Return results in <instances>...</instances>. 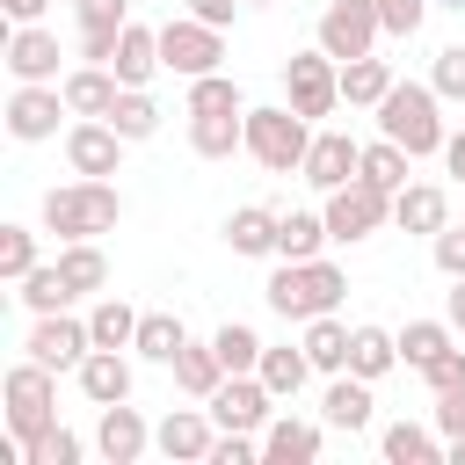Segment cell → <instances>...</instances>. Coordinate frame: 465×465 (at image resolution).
<instances>
[{
	"label": "cell",
	"instance_id": "obj_1",
	"mask_svg": "<svg viewBox=\"0 0 465 465\" xmlns=\"http://www.w3.org/2000/svg\"><path fill=\"white\" fill-rule=\"evenodd\" d=\"M436 102H443L436 87H421V80H392V94L378 102V131H385L392 145H407L414 160H421V153H443L450 131H443V116H436Z\"/></svg>",
	"mask_w": 465,
	"mask_h": 465
},
{
	"label": "cell",
	"instance_id": "obj_2",
	"mask_svg": "<svg viewBox=\"0 0 465 465\" xmlns=\"http://www.w3.org/2000/svg\"><path fill=\"white\" fill-rule=\"evenodd\" d=\"M116 218H124V196H116L109 182H94V174H80V182H65V189L44 196V225L58 232V247H65V240H94V232H109Z\"/></svg>",
	"mask_w": 465,
	"mask_h": 465
},
{
	"label": "cell",
	"instance_id": "obj_3",
	"mask_svg": "<svg viewBox=\"0 0 465 465\" xmlns=\"http://www.w3.org/2000/svg\"><path fill=\"white\" fill-rule=\"evenodd\" d=\"M341 291H349V276L334 269V262H283L276 276H269V305L283 312V320H320V312H334L341 305Z\"/></svg>",
	"mask_w": 465,
	"mask_h": 465
},
{
	"label": "cell",
	"instance_id": "obj_4",
	"mask_svg": "<svg viewBox=\"0 0 465 465\" xmlns=\"http://www.w3.org/2000/svg\"><path fill=\"white\" fill-rule=\"evenodd\" d=\"M247 153H254L269 174L305 167V153H312V116H298L291 102H276V109H247Z\"/></svg>",
	"mask_w": 465,
	"mask_h": 465
},
{
	"label": "cell",
	"instance_id": "obj_5",
	"mask_svg": "<svg viewBox=\"0 0 465 465\" xmlns=\"http://www.w3.org/2000/svg\"><path fill=\"white\" fill-rule=\"evenodd\" d=\"M0 392H7V429H15V443L29 450V443L58 421V385H51V363H36V356H29V363H15Z\"/></svg>",
	"mask_w": 465,
	"mask_h": 465
},
{
	"label": "cell",
	"instance_id": "obj_6",
	"mask_svg": "<svg viewBox=\"0 0 465 465\" xmlns=\"http://www.w3.org/2000/svg\"><path fill=\"white\" fill-rule=\"evenodd\" d=\"M283 102H291L298 116H334V102H341V58H327V51H291V58H283Z\"/></svg>",
	"mask_w": 465,
	"mask_h": 465
},
{
	"label": "cell",
	"instance_id": "obj_7",
	"mask_svg": "<svg viewBox=\"0 0 465 465\" xmlns=\"http://www.w3.org/2000/svg\"><path fill=\"white\" fill-rule=\"evenodd\" d=\"M392 218V196L378 189V182H341V189H327V232L341 240V247H356V240H371L378 225Z\"/></svg>",
	"mask_w": 465,
	"mask_h": 465
},
{
	"label": "cell",
	"instance_id": "obj_8",
	"mask_svg": "<svg viewBox=\"0 0 465 465\" xmlns=\"http://www.w3.org/2000/svg\"><path fill=\"white\" fill-rule=\"evenodd\" d=\"M218 58H225V44H218V29H211L203 15L160 22V65H167V73H182V80H203V73H218Z\"/></svg>",
	"mask_w": 465,
	"mask_h": 465
},
{
	"label": "cell",
	"instance_id": "obj_9",
	"mask_svg": "<svg viewBox=\"0 0 465 465\" xmlns=\"http://www.w3.org/2000/svg\"><path fill=\"white\" fill-rule=\"evenodd\" d=\"M385 36V22H378V0H327V15H320V51L327 58H363L371 44Z\"/></svg>",
	"mask_w": 465,
	"mask_h": 465
},
{
	"label": "cell",
	"instance_id": "obj_10",
	"mask_svg": "<svg viewBox=\"0 0 465 465\" xmlns=\"http://www.w3.org/2000/svg\"><path fill=\"white\" fill-rule=\"evenodd\" d=\"M269 400H276V392L262 385V371H232V378L211 392V421H218V429H247V436H254V429H269V414H276Z\"/></svg>",
	"mask_w": 465,
	"mask_h": 465
},
{
	"label": "cell",
	"instance_id": "obj_11",
	"mask_svg": "<svg viewBox=\"0 0 465 465\" xmlns=\"http://www.w3.org/2000/svg\"><path fill=\"white\" fill-rule=\"evenodd\" d=\"M124 145H131V138H124L109 116H80V124L65 131V160H73V174H94V182H109V174H116Z\"/></svg>",
	"mask_w": 465,
	"mask_h": 465
},
{
	"label": "cell",
	"instance_id": "obj_12",
	"mask_svg": "<svg viewBox=\"0 0 465 465\" xmlns=\"http://www.w3.org/2000/svg\"><path fill=\"white\" fill-rule=\"evenodd\" d=\"M58 116H65V87H58V80H22V87H15V102H7V131H15L22 145L51 138V131H58Z\"/></svg>",
	"mask_w": 465,
	"mask_h": 465
},
{
	"label": "cell",
	"instance_id": "obj_13",
	"mask_svg": "<svg viewBox=\"0 0 465 465\" xmlns=\"http://www.w3.org/2000/svg\"><path fill=\"white\" fill-rule=\"evenodd\" d=\"M87 349H94L87 320L36 312V327H29V356H36V363H51V371H80V363H87Z\"/></svg>",
	"mask_w": 465,
	"mask_h": 465
},
{
	"label": "cell",
	"instance_id": "obj_14",
	"mask_svg": "<svg viewBox=\"0 0 465 465\" xmlns=\"http://www.w3.org/2000/svg\"><path fill=\"white\" fill-rule=\"evenodd\" d=\"M298 174H305L312 189H341V182L363 174V145H356L349 131H312V153H305Z\"/></svg>",
	"mask_w": 465,
	"mask_h": 465
},
{
	"label": "cell",
	"instance_id": "obj_15",
	"mask_svg": "<svg viewBox=\"0 0 465 465\" xmlns=\"http://www.w3.org/2000/svg\"><path fill=\"white\" fill-rule=\"evenodd\" d=\"M73 15H80V58L87 65H109L116 58V36L131 22V0H73Z\"/></svg>",
	"mask_w": 465,
	"mask_h": 465
},
{
	"label": "cell",
	"instance_id": "obj_16",
	"mask_svg": "<svg viewBox=\"0 0 465 465\" xmlns=\"http://www.w3.org/2000/svg\"><path fill=\"white\" fill-rule=\"evenodd\" d=\"M7 73L15 80H58V36L44 22H15L7 36Z\"/></svg>",
	"mask_w": 465,
	"mask_h": 465
},
{
	"label": "cell",
	"instance_id": "obj_17",
	"mask_svg": "<svg viewBox=\"0 0 465 465\" xmlns=\"http://www.w3.org/2000/svg\"><path fill=\"white\" fill-rule=\"evenodd\" d=\"M94 443H102V458L109 465H138L145 458V443H153V429H145V414L138 407H102V429H94Z\"/></svg>",
	"mask_w": 465,
	"mask_h": 465
},
{
	"label": "cell",
	"instance_id": "obj_18",
	"mask_svg": "<svg viewBox=\"0 0 465 465\" xmlns=\"http://www.w3.org/2000/svg\"><path fill=\"white\" fill-rule=\"evenodd\" d=\"M189 145L203 160H232V145H247V109H189Z\"/></svg>",
	"mask_w": 465,
	"mask_h": 465
},
{
	"label": "cell",
	"instance_id": "obj_19",
	"mask_svg": "<svg viewBox=\"0 0 465 465\" xmlns=\"http://www.w3.org/2000/svg\"><path fill=\"white\" fill-rule=\"evenodd\" d=\"M392 225H400V232H429V240H436V232L450 225V196H443L436 182H407V189L392 196Z\"/></svg>",
	"mask_w": 465,
	"mask_h": 465
},
{
	"label": "cell",
	"instance_id": "obj_20",
	"mask_svg": "<svg viewBox=\"0 0 465 465\" xmlns=\"http://www.w3.org/2000/svg\"><path fill=\"white\" fill-rule=\"evenodd\" d=\"M262 458H269V465H312V458H320V421L269 414V429H262Z\"/></svg>",
	"mask_w": 465,
	"mask_h": 465
},
{
	"label": "cell",
	"instance_id": "obj_21",
	"mask_svg": "<svg viewBox=\"0 0 465 465\" xmlns=\"http://www.w3.org/2000/svg\"><path fill=\"white\" fill-rule=\"evenodd\" d=\"M109 73H116L124 87H145V80L160 73V29H145V22H124V36H116V58H109Z\"/></svg>",
	"mask_w": 465,
	"mask_h": 465
},
{
	"label": "cell",
	"instance_id": "obj_22",
	"mask_svg": "<svg viewBox=\"0 0 465 465\" xmlns=\"http://www.w3.org/2000/svg\"><path fill=\"white\" fill-rule=\"evenodd\" d=\"M116 94H124V80H116L109 65H80V73H65V109H73V116H109Z\"/></svg>",
	"mask_w": 465,
	"mask_h": 465
},
{
	"label": "cell",
	"instance_id": "obj_23",
	"mask_svg": "<svg viewBox=\"0 0 465 465\" xmlns=\"http://www.w3.org/2000/svg\"><path fill=\"white\" fill-rule=\"evenodd\" d=\"M80 392H87L94 407L131 400V363H124L116 349H87V363H80Z\"/></svg>",
	"mask_w": 465,
	"mask_h": 465
},
{
	"label": "cell",
	"instance_id": "obj_24",
	"mask_svg": "<svg viewBox=\"0 0 465 465\" xmlns=\"http://www.w3.org/2000/svg\"><path fill=\"white\" fill-rule=\"evenodd\" d=\"M153 443H160V458H211V421L196 414V407H174L160 429H153Z\"/></svg>",
	"mask_w": 465,
	"mask_h": 465
},
{
	"label": "cell",
	"instance_id": "obj_25",
	"mask_svg": "<svg viewBox=\"0 0 465 465\" xmlns=\"http://www.w3.org/2000/svg\"><path fill=\"white\" fill-rule=\"evenodd\" d=\"M276 225H283V211L240 203V211L225 218V247H232V254H276Z\"/></svg>",
	"mask_w": 465,
	"mask_h": 465
},
{
	"label": "cell",
	"instance_id": "obj_26",
	"mask_svg": "<svg viewBox=\"0 0 465 465\" xmlns=\"http://www.w3.org/2000/svg\"><path fill=\"white\" fill-rule=\"evenodd\" d=\"M167 371H174V385H182V392H189V400H211V392H218V385H225V378H232V371H225V356H218V349H211V341H203V349H196V341H189V349H182V356H174V363H167Z\"/></svg>",
	"mask_w": 465,
	"mask_h": 465
},
{
	"label": "cell",
	"instance_id": "obj_27",
	"mask_svg": "<svg viewBox=\"0 0 465 465\" xmlns=\"http://www.w3.org/2000/svg\"><path fill=\"white\" fill-rule=\"evenodd\" d=\"M327 240H334L327 232V211H283V225H276V254L283 262H312Z\"/></svg>",
	"mask_w": 465,
	"mask_h": 465
},
{
	"label": "cell",
	"instance_id": "obj_28",
	"mask_svg": "<svg viewBox=\"0 0 465 465\" xmlns=\"http://www.w3.org/2000/svg\"><path fill=\"white\" fill-rule=\"evenodd\" d=\"M385 94H392V65H385V58H371V51H363V58H349V65H341V102L378 109Z\"/></svg>",
	"mask_w": 465,
	"mask_h": 465
},
{
	"label": "cell",
	"instance_id": "obj_29",
	"mask_svg": "<svg viewBox=\"0 0 465 465\" xmlns=\"http://www.w3.org/2000/svg\"><path fill=\"white\" fill-rule=\"evenodd\" d=\"M58 276H65V291H73V298H87V291H102V283H109V262H102V247H94V240H65V247H58Z\"/></svg>",
	"mask_w": 465,
	"mask_h": 465
},
{
	"label": "cell",
	"instance_id": "obj_30",
	"mask_svg": "<svg viewBox=\"0 0 465 465\" xmlns=\"http://www.w3.org/2000/svg\"><path fill=\"white\" fill-rule=\"evenodd\" d=\"M400 363V334H385V327H349V371L356 378H385Z\"/></svg>",
	"mask_w": 465,
	"mask_h": 465
},
{
	"label": "cell",
	"instance_id": "obj_31",
	"mask_svg": "<svg viewBox=\"0 0 465 465\" xmlns=\"http://www.w3.org/2000/svg\"><path fill=\"white\" fill-rule=\"evenodd\" d=\"M320 414H327V429H363L371 421V378H334L327 385V400H320Z\"/></svg>",
	"mask_w": 465,
	"mask_h": 465
},
{
	"label": "cell",
	"instance_id": "obj_32",
	"mask_svg": "<svg viewBox=\"0 0 465 465\" xmlns=\"http://www.w3.org/2000/svg\"><path fill=\"white\" fill-rule=\"evenodd\" d=\"M131 349H138L145 363H174V356L189 349V327H182L174 312H145V320H138V341H131Z\"/></svg>",
	"mask_w": 465,
	"mask_h": 465
},
{
	"label": "cell",
	"instance_id": "obj_33",
	"mask_svg": "<svg viewBox=\"0 0 465 465\" xmlns=\"http://www.w3.org/2000/svg\"><path fill=\"white\" fill-rule=\"evenodd\" d=\"M138 320H145V312H131L124 298H102V305L87 312V334H94V349H131V341H138Z\"/></svg>",
	"mask_w": 465,
	"mask_h": 465
},
{
	"label": "cell",
	"instance_id": "obj_34",
	"mask_svg": "<svg viewBox=\"0 0 465 465\" xmlns=\"http://www.w3.org/2000/svg\"><path fill=\"white\" fill-rule=\"evenodd\" d=\"M305 356H312V371H349V327L334 312L305 320Z\"/></svg>",
	"mask_w": 465,
	"mask_h": 465
},
{
	"label": "cell",
	"instance_id": "obj_35",
	"mask_svg": "<svg viewBox=\"0 0 465 465\" xmlns=\"http://www.w3.org/2000/svg\"><path fill=\"white\" fill-rule=\"evenodd\" d=\"M450 334H458L450 320H407V327H400V363H414V371L436 363V356L450 349Z\"/></svg>",
	"mask_w": 465,
	"mask_h": 465
},
{
	"label": "cell",
	"instance_id": "obj_36",
	"mask_svg": "<svg viewBox=\"0 0 465 465\" xmlns=\"http://www.w3.org/2000/svg\"><path fill=\"white\" fill-rule=\"evenodd\" d=\"M305 371H312V356H305V341H298V349H262V385H269L276 400H298V385H305Z\"/></svg>",
	"mask_w": 465,
	"mask_h": 465
},
{
	"label": "cell",
	"instance_id": "obj_37",
	"mask_svg": "<svg viewBox=\"0 0 465 465\" xmlns=\"http://www.w3.org/2000/svg\"><path fill=\"white\" fill-rule=\"evenodd\" d=\"M407 145H392V138H378V145H363V182H378L385 196H400L407 189Z\"/></svg>",
	"mask_w": 465,
	"mask_h": 465
},
{
	"label": "cell",
	"instance_id": "obj_38",
	"mask_svg": "<svg viewBox=\"0 0 465 465\" xmlns=\"http://www.w3.org/2000/svg\"><path fill=\"white\" fill-rule=\"evenodd\" d=\"M385 458H392V465H436L443 443H436L421 421H392V429H385Z\"/></svg>",
	"mask_w": 465,
	"mask_h": 465
},
{
	"label": "cell",
	"instance_id": "obj_39",
	"mask_svg": "<svg viewBox=\"0 0 465 465\" xmlns=\"http://www.w3.org/2000/svg\"><path fill=\"white\" fill-rule=\"evenodd\" d=\"M109 124L138 145V138H153V131H160V109H153V94H145V87H124V94H116V109H109Z\"/></svg>",
	"mask_w": 465,
	"mask_h": 465
},
{
	"label": "cell",
	"instance_id": "obj_40",
	"mask_svg": "<svg viewBox=\"0 0 465 465\" xmlns=\"http://www.w3.org/2000/svg\"><path fill=\"white\" fill-rule=\"evenodd\" d=\"M22 305H29V312H65V305H73V291H65L58 262H36V269L22 276Z\"/></svg>",
	"mask_w": 465,
	"mask_h": 465
},
{
	"label": "cell",
	"instance_id": "obj_41",
	"mask_svg": "<svg viewBox=\"0 0 465 465\" xmlns=\"http://www.w3.org/2000/svg\"><path fill=\"white\" fill-rule=\"evenodd\" d=\"M211 349L225 356V371H262V349H269V341H262L254 327H240V320H225V327L211 334Z\"/></svg>",
	"mask_w": 465,
	"mask_h": 465
},
{
	"label": "cell",
	"instance_id": "obj_42",
	"mask_svg": "<svg viewBox=\"0 0 465 465\" xmlns=\"http://www.w3.org/2000/svg\"><path fill=\"white\" fill-rule=\"evenodd\" d=\"M29 269H36V232L29 225H0V276L22 283Z\"/></svg>",
	"mask_w": 465,
	"mask_h": 465
},
{
	"label": "cell",
	"instance_id": "obj_43",
	"mask_svg": "<svg viewBox=\"0 0 465 465\" xmlns=\"http://www.w3.org/2000/svg\"><path fill=\"white\" fill-rule=\"evenodd\" d=\"M29 465H80V436L51 421V429H44L36 443H29Z\"/></svg>",
	"mask_w": 465,
	"mask_h": 465
},
{
	"label": "cell",
	"instance_id": "obj_44",
	"mask_svg": "<svg viewBox=\"0 0 465 465\" xmlns=\"http://www.w3.org/2000/svg\"><path fill=\"white\" fill-rule=\"evenodd\" d=\"M189 109H247V102L225 73H203V80H189Z\"/></svg>",
	"mask_w": 465,
	"mask_h": 465
},
{
	"label": "cell",
	"instance_id": "obj_45",
	"mask_svg": "<svg viewBox=\"0 0 465 465\" xmlns=\"http://www.w3.org/2000/svg\"><path fill=\"white\" fill-rule=\"evenodd\" d=\"M443 102H465V44H443L436 51V80H429Z\"/></svg>",
	"mask_w": 465,
	"mask_h": 465
},
{
	"label": "cell",
	"instance_id": "obj_46",
	"mask_svg": "<svg viewBox=\"0 0 465 465\" xmlns=\"http://www.w3.org/2000/svg\"><path fill=\"white\" fill-rule=\"evenodd\" d=\"M421 15H429V0H378L385 36H414V29H421Z\"/></svg>",
	"mask_w": 465,
	"mask_h": 465
},
{
	"label": "cell",
	"instance_id": "obj_47",
	"mask_svg": "<svg viewBox=\"0 0 465 465\" xmlns=\"http://www.w3.org/2000/svg\"><path fill=\"white\" fill-rule=\"evenodd\" d=\"M421 378H429V392H450V385H465V349L450 341L436 363H421Z\"/></svg>",
	"mask_w": 465,
	"mask_h": 465
},
{
	"label": "cell",
	"instance_id": "obj_48",
	"mask_svg": "<svg viewBox=\"0 0 465 465\" xmlns=\"http://www.w3.org/2000/svg\"><path fill=\"white\" fill-rule=\"evenodd\" d=\"M436 269L443 276H465V225H443L436 232Z\"/></svg>",
	"mask_w": 465,
	"mask_h": 465
},
{
	"label": "cell",
	"instance_id": "obj_49",
	"mask_svg": "<svg viewBox=\"0 0 465 465\" xmlns=\"http://www.w3.org/2000/svg\"><path fill=\"white\" fill-rule=\"evenodd\" d=\"M436 429H443V436H465V385L436 392Z\"/></svg>",
	"mask_w": 465,
	"mask_h": 465
},
{
	"label": "cell",
	"instance_id": "obj_50",
	"mask_svg": "<svg viewBox=\"0 0 465 465\" xmlns=\"http://www.w3.org/2000/svg\"><path fill=\"white\" fill-rule=\"evenodd\" d=\"M232 7H240V0H189V15H203L211 29H225V22H232Z\"/></svg>",
	"mask_w": 465,
	"mask_h": 465
},
{
	"label": "cell",
	"instance_id": "obj_51",
	"mask_svg": "<svg viewBox=\"0 0 465 465\" xmlns=\"http://www.w3.org/2000/svg\"><path fill=\"white\" fill-rule=\"evenodd\" d=\"M443 320L465 334V276H450V305H443Z\"/></svg>",
	"mask_w": 465,
	"mask_h": 465
},
{
	"label": "cell",
	"instance_id": "obj_52",
	"mask_svg": "<svg viewBox=\"0 0 465 465\" xmlns=\"http://www.w3.org/2000/svg\"><path fill=\"white\" fill-rule=\"evenodd\" d=\"M443 160H450V174L465 182V131H458V138H443Z\"/></svg>",
	"mask_w": 465,
	"mask_h": 465
},
{
	"label": "cell",
	"instance_id": "obj_53",
	"mask_svg": "<svg viewBox=\"0 0 465 465\" xmlns=\"http://www.w3.org/2000/svg\"><path fill=\"white\" fill-rule=\"evenodd\" d=\"M0 7H7L15 22H36V15H44V0H0Z\"/></svg>",
	"mask_w": 465,
	"mask_h": 465
},
{
	"label": "cell",
	"instance_id": "obj_54",
	"mask_svg": "<svg viewBox=\"0 0 465 465\" xmlns=\"http://www.w3.org/2000/svg\"><path fill=\"white\" fill-rule=\"evenodd\" d=\"M443 458H450V465H465V436H450V443H443Z\"/></svg>",
	"mask_w": 465,
	"mask_h": 465
},
{
	"label": "cell",
	"instance_id": "obj_55",
	"mask_svg": "<svg viewBox=\"0 0 465 465\" xmlns=\"http://www.w3.org/2000/svg\"><path fill=\"white\" fill-rule=\"evenodd\" d=\"M443 7H465V0H443Z\"/></svg>",
	"mask_w": 465,
	"mask_h": 465
},
{
	"label": "cell",
	"instance_id": "obj_56",
	"mask_svg": "<svg viewBox=\"0 0 465 465\" xmlns=\"http://www.w3.org/2000/svg\"><path fill=\"white\" fill-rule=\"evenodd\" d=\"M254 7H262V0H254Z\"/></svg>",
	"mask_w": 465,
	"mask_h": 465
}]
</instances>
